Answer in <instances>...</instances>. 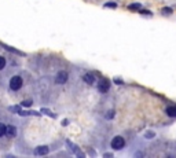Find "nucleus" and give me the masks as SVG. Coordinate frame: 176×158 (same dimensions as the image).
<instances>
[{
  "instance_id": "obj_1",
  "label": "nucleus",
  "mask_w": 176,
  "mask_h": 158,
  "mask_svg": "<svg viewBox=\"0 0 176 158\" xmlns=\"http://www.w3.org/2000/svg\"><path fill=\"white\" fill-rule=\"evenodd\" d=\"M21 87H22V77L14 76L13 78L10 80V88L13 89V91H18Z\"/></svg>"
},
{
  "instance_id": "obj_2",
  "label": "nucleus",
  "mask_w": 176,
  "mask_h": 158,
  "mask_svg": "<svg viewBox=\"0 0 176 158\" xmlns=\"http://www.w3.org/2000/svg\"><path fill=\"white\" fill-rule=\"evenodd\" d=\"M124 144H125V140H124V138H121V136H116L112 140V147H113L114 150H121L124 147Z\"/></svg>"
},
{
  "instance_id": "obj_3",
  "label": "nucleus",
  "mask_w": 176,
  "mask_h": 158,
  "mask_svg": "<svg viewBox=\"0 0 176 158\" xmlns=\"http://www.w3.org/2000/svg\"><path fill=\"white\" fill-rule=\"evenodd\" d=\"M68 77H69L68 73L63 72V70H61L57 74V77H55V81H57V84H65V82L68 81Z\"/></svg>"
},
{
  "instance_id": "obj_4",
  "label": "nucleus",
  "mask_w": 176,
  "mask_h": 158,
  "mask_svg": "<svg viewBox=\"0 0 176 158\" xmlns=\"http://www.w3.org/2000/svg\"><path fill=\"white\" fill-rule=\"evenodd\" d=\"M109 88H110V82L107 81V80H102V81H99V85H98L99 92L105 94V92H107V91H109Z\"/></svg>"
},
{
  "instance_id": "obj_5",
  "label": "nucleus",
  "mask_w": 176,
  "mask_h": 158,
  "mask_svg": "<svg viewBox=\"0 0 176 158\" xmlns=\"http://www.w3.org/2000/svg\"><path fill=\"white\" fill-rule=\"evenodd\" d=\"M48 147L47 146H40L37 149H35V155H45V154H48Z\"/></svg>"
},
{
  "instance_id": "obj_6",
  "label": "nucleus",
  "mask_w": 176,
  "mask_h": 158,
  "mask_svg": "<svg viewBox=\"0 0 176 158\" xmlns=\"http://www.w3.org/2000/svg\"><path fill=\"white\" fill-rule=\"evenodd\" d=\"M83 80L87 82L88 85H92V84L95 82V76L94 74H91V73H87V74H84V76H83Z\"/></svg>"
},
{
  "instance_id": "obj_7",
  "label": "nucleus",
  "mask_w": 176,
  "mask_h": 158,
  "mask_svg": "<svg viewBox=\"0 0 176 158\" xmlns=\"http://www.w3.org/2000/svg\"><path fill=\"white\" fill-rule=\"evenodd\" d=\"M167 114L169 115V117H176V105H171L167 107Z\"/></svg>"
},
{
  "instance_id": "obj_8",
  "label": "nucleus",
  "mask_w": 176,
  "mask_h": 158,
  "mask_svg": "<svg viewBox=\"0 0 176 158\" xmlns=\"http://www.w3.org/2000/svg\"><path fill=\"white\" fill-rule=\"evenodd\" d=\"M15 133H17V131H15V128H14V126L7 125V132H6L7 136H15Z\"/></svg>"
},
{
  "instance_id": "obj_9",
  "label": "nucleus",
  "mask_w": 176,
  "mask_h": 158,
  "mask_svg": "<svg viewBox=\"0 0 176 158\" xmlns=\"http://www.w3.org/2000/svg\"><path fill=\"white\" fill-rule=\"evenodd\" d=\"M128 8L132 10V11H136V10H140V8H142V4H140V3H132V4L128 6Z\"/></svg>"
},
{
  "instance_id": "obj_10",
  "label": "nucleus",
  "mask_w": 176,
  "mask_h": 158,
  "mask_svg": "<svg viewBox=\"0 0 176 158\" xmlns=\"http://www.w3.org/2000/svg\"><path fill=\"white\" fill-rule=\"evenodd\" d=\"M6 132H7V125H4V124H1V122H0V138H1V136H4Z\"/></svg>"
},
{
  "instance_id": "obj_11",
  "label": "nucleus",
  "mask_w": 176,
  "mask_h": 158,
  "mask_svg": "<svg viewBox=\"0 0 176 158\" xmlns=\"http://www.w3.org/2000/svg\"><path fill=\"white\" fill-rule=\"evenodd\" d=\"M172 11H173V10H172L171 7H165V8H162V10H161V13H162L164 15H171V14H172Z\"/></svg>"
},
{
  "instance_id": "obj_12",
  "label": "nucleus",
  "mask_w": 176,
  "mask_h": 158,
  "mask_svg": "<svg viewBox=\"0 0 176 158\" xmlns=\"http://www.w3.org/2000/svg\"><path fill=\"white\" fill-rule=\"evenodd\" d=\"M105 7H109V8H117V4L113 3V1H109V3H105Z\"/></svg>"
},
{
  "instance_id": "obj_13",
  "label": "nucleus",
  "mask_w": 176,
  "mask_h": 158,
  "mask_svg": "<svg viewBox=\"0 0 176 158\" xmlns=\"http://www.w3.org/2000/svg\"><path fill=\"white\" fill-rule=\"evenodd\" d=\"M6 66V58L4 57H0V70L3 69Z\"/></svg>"
},
{
  "instance_id": "obj_14",
  "label": "nucleus",
  "mask_w": 176,
  "mask_h": 158,
  "mask_svg": "<svg viewBox=\"0 0 176 158\" xmlns=\"http://www.w3.org/2000/svg\"><path fill=\"white\" fill-rule=\"evenodd\" d=\"M22 106H24V107H30V106H32V101H30V99L24 101V102H22Z\"/></svg>"
},
{
  "instance_id": "obj_15",
  "label": "nucleus",
  "mask_w": 176,
  "mask_h": 158,
  "mask_svg": "<svg viewBox=\"0 0 176 158\" xmlns=\"http://www.w3.org/2000/svg\"><path fill=\"white\" fill-rule=\"evenodd\" d=\"M146 138H147V139H153V138H154V132H146Z\"/></svg>"
},
{
  "instance_id": "obj_16",
  "label": "nucleus",
  "mask_w": 176,
  "mask_h": 158,
  "mask_svg": "<svg viewBox=\"0 0 176 158\" xmlns=\"http://www.w3.org/2000/svg\"><path fill=\"white\" fill-rule=\"evenodd\" d=\"M113 115H114V111H113V110H110V111L106 114V117L109 118V120H110V118H113Z\"/></svg>"
}]
</instances>
